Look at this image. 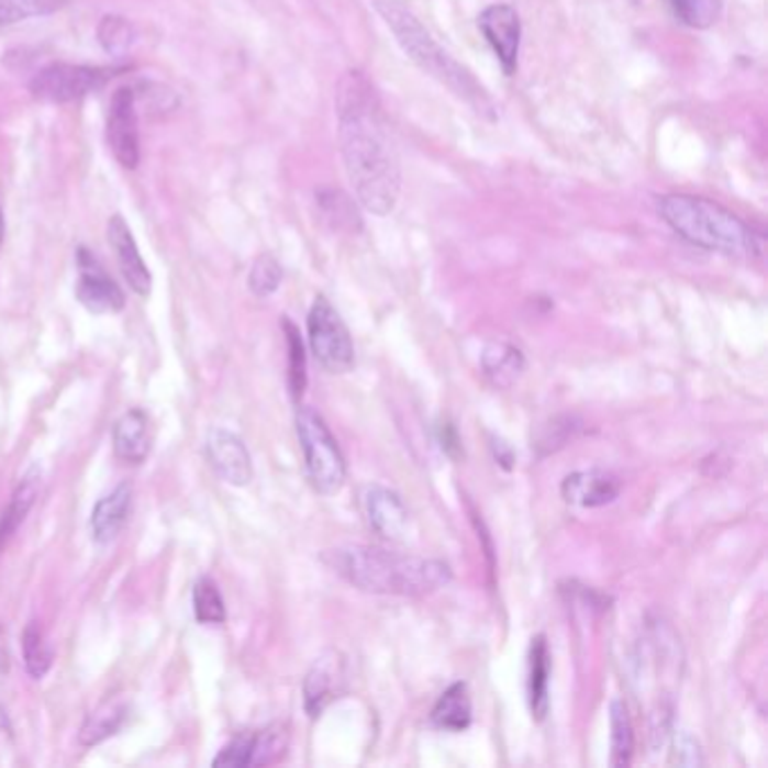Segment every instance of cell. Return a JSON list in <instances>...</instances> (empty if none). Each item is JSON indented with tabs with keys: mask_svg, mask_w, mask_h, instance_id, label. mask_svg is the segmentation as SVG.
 I'll return each mask as SVG.
<instances>
[{
	"mask_svg": "<svg viewBox=\"0 0 768 768\" xmlns=\"http://www.w3.org/2000/svg\"><path fill=\"white\" fill-rule=\"evenodd\" d=\"M343 688V663L334 652L321 656L307 671L302 686L304 710L311 719L321 716L323 710L338 697Z\"/></svg>",
	"mask_w": 768,
	"mask_h": 768,
	"instance_id": "15",
	"label": "cell"
},
{
	"mask_svg": "<svg viewBox=\"0 0 768 768\" xmlns=\"http://www.w3.org/2000/svg\"><path fill=\"white\" fill-rule=\"evenodd\" d=\"M287 744H289V737L282 726H270L266 731L255 733L251 766H266V764L278 761L285 755Z\"/></svg>",
	"mask_w": 768,
	"mask_h": 768,
	"instance_id": "33",
	"label": "cell"
},
{
	"mask_svg": "<svg viewBox=\"0 0 768 768\" xmlns=\"http://www.w3.org/2000/svg\"><path fill=\"white\" fill-rule=\"evenodd\" d=\"M703 750L694 735L688 731H676L671 742V764L679 766H703Z\"/></svg>",
	"mask_w": 768,
	"mask_h": 768,
	"instance_id": "35",
	"label": "cell"
},
{
	"mask_svg": "<svg viewBox=\"0 0 768 768\" xmlns=\"http://www.w3.org/2000/svg\"><path fill=\"white\" fill-rule=\"evenodd\" d=\"M442 446L448 450L450 456H458V454H460V437H458L456 428L450 426V424H444V426H442Z\"/></svg>",
	"mask_w": 768,
	"mask_h": 768,
	"instance_id": "37",
	"label": "cell"
},
{
	"mask_svg": "<svg viewBox=\"0 0 768 768\" xmlns=\"http://www.w3.org/2000/svg\"><path fill=\"white\" fill-rule=\"evenodd\" d=\"M319 205L323 208L325 216L336 225V229H347V231L360 229V214L347 194H343L338 190L321 192Z\"/></svg>",
	"mask_w": 768,
	"mask_h": 768,
	"instance_id": "31",
	"label": "cell"
},
{
	"mask_svg": "<svg viewBox=\"0 0 768 768\" xmlns=\"http://www.w3.org/2000/svg\"><path fill=\"white\" fill-rule=\"evenodd\" d=\"M658 212L676 235L699 248L735 257H753L759 253L750 225L710 199L667 194L660 199Z\"/></svg>",
	"mask_w": 768,
	"mask_h": 768,
	"instance_id": "3",
	"label": "cell"
},
{
	"mask_svg": "<svg viewBox=\"0 0 768 768\" xmlns=\"http://www.w3.org/2000/svg\"><path fill=\"white\" fill-rule=\"evenodd\" d=\"M583 424L579 418L575 415H557L553 420H548L546 424H541L538 431L532 437V448L536 450L538 458H546L555 450L564 448L566 444H570L579 433H581Z\"/></svg>",
	"mask_w": 768,
	"mask_h": 768,
	"instance_id": "23",
	"label": "cell"
},
{
	"mask_svg": "<svg viewBox=\"0 0 768 768\" xmlns=\"http://www.w3.org/2000/svg\"><path fill=\"white\" fill-rule=\"evenodd\" d=\"M205 454L214 471L235 487H246L253 480V460L242 437L225 428H212L205 437Z\"/></svg>",
	"mask_w": 768,
	"mask_h": 768,
	"instance_id": "11",
	"label": "cell"
},
{
	"mask_svg": "<svg viewBox=\"0 0 768 768\" xmlns=\"http://www.w3.org/2000/svg\"><path fill=\"white\" fill-rule=\"evenodd\" d=\"M126 703L107 701L98 710L90 712L79 728V744L90 748L113 737L126 721Z\"/></svg>",
	"mask_w": 768,
	"mask_h": 768,
	"instance_id": "21",
	"label": "cell"
},
{
	"mask_svg": "<svg viewBox=\"0 0 768 768\" xmlns=\"http://www.w3.org/2000/svg\"><path fill=\"white\" fill-rule=\"evenodd\" d=\"M491 448H493V456L496 460H499L508 471L514 467V454H512V448L510 444H505L503 439H491Z\"/></svg>",
	"mask_w": 768,
	"mask_h": 768,
	"instance_id": "36",
	"label": "cell"
},
{
	"mask_svg": "<svg viewBox=\"0 0 768 768\" xmlns=\"http://www.w3.org/2000/svg\"><path fill=\"white\" fill-rule=\"evenodd\" d=\"M253 737L255 733H244L231 739L223 746V750L214 757L212 766H229V768H244L251 766L253 759Z\"/></svg>",
	"mask_w": 768,
	"mask_h": 768,
	"instance_id": "34",
	"label": "cell"
},
{
	"mask_svg": "<svg viewBox=\"0 0 768 768\" xmlns=\"http://www.w3.org/2000/svg\"><path fill=\"white\" fill-rule=\"evenodd\" d=\"M192 604H194V617L201 624H223L225 622V604H223L221 591L210 577H203L197 581L194 593H192Z\"/></svg>",
	"mask_w": 768,
	"mask_h": 768,
	"instance_id": "29",
	"label": "cell"
},
{
	"mask_svg": "<svg viewBox=\"0 0 768 768\" xmlns=\"http://www.w3.org/2000/svg\"><path fill=\"white\" fill-rule=\"evenodd\" d=\"M68 5V0H0V27H10L27 19L48 16Z\"/></svg>",
	"mask_w": 768,
	"mask_h": 768,
	"instance_id": "27",
	"label": "cell"
},
{
	"mask_svg": "<svg viewBox=\"0 0 768 768\" xmlns=\"http://www.w3.org/2000/svg\"><path fill=\"white\" fill-rule=\"evenodd\" d=\"M307 330L311 352L323 370H327L330 375H345L354 368L356 356L349 330L343 323L341 313L325 296H319L313 300L307 319Z\"/></svg>",
	"mask_w": 768,
	"mask_h": 768,
	"instance_id": "6",
	"label": "cell"
},
{
	"mask_svg": "<svg viewBox=\"0 0 768 768\" xmlns=\"http://www.w3.org/2000/svg\"><path fill=\"white\" fill-rule=\"evenodd\" d=\"M282 285V266L274 255H259L251 268L248 287L255 296L266 298L276 293Z\"/></svg>",
	"mask_w": 768,
	"mask_h": 768,
	"instance_id": "32",
	"label": "cell"
},
{
	"mask_svg": "<svg viewBox=\"0 0 768 768\" xmlns=\"http://www.w3.org/2000/svg\"><path fill=\"white\" fill-rule=\"evenodd\" d=\"M115 458L126 465H143L152 450L149 418L141 409L126 411L113 426Z\"/></svg>",
	"mask_w": 768,
	"mask_h": 768,
	"instance_id": "16",
	"label": "cell"
},
{
	"mask_svg": "<svg viewBox=\"0 0 768 768\" xmlns=\"http://www.w3.org/2000/svg\"><path fill=\"white\" fill-rule=\"evenodd\" d=\"M296 431L313 489L323 496L338 493L347 480V465L325 420L309 405H300L296 413Z\"/></svg>",
	"mask_w": 768,
	"mask_h": 768,
	"instance_id": "5",
	"label": "cell"
},
{
	"mask_svg": "<svg viewBox=\"0 0 768 768\" xmlns=\"http://www.w3.org/2000/svg\"><path fill=\"white\" fill-rule=\"evenodd\" d=\"M325 564L356 589L377 596L424 598L450 581L439 559L399 555L377 546H343L325 553Z\"/></svg>",
	"mask_w": 768,
	"mask_h": 768,
	"instance_id": "2",
	"label": "cell"
},
{
	"mask_svg": "<svg viewBox=\"0 0 768 768\" xmlns=\"http://www.w3.org/2000/svg\"><path fill=\"white\" fill-rule=\"evenodd\" d=\"M38 485H41V471L38 467H32L14 489L8 510L0 514V546H3L5 541L14 534V530L25 521L27 512L34 508Z\"/></svg>",
	"mask_w": 768,
	"mask_h": 768,
	"instance_id": "22",
	"label": "cell"
},
{
	"mask_svg": "<svg viewBox=\"0 0 768 768\" xmlns=\"http://www.w3.org/2000/svg\"><path fill=\"white\" fill-rule=\"evenodd\" d=\"M622 491V480L606 469H586L570 474L561 485L566 503L577 508H604L613 503Z\"/></svg>",
	"mask_w": 768,
	"mask_h": 768,
	"instance_id": "14",
	"label": "cell"
},
{
	"mask_svg": "<svg viewBox=\"0 0 768 768\" xmlns=\"http://www.w3.org/2000/svg\"><path fill=\"white\" fill-rule=\"evenodd\" d=\"M471 716H474L471 697H469L467 683H463V681L446 688L431 712L433 726L439 731H450V733L467 731L471 726Z\"/></svg>",
	"mask_w": 768,
	"mask_h": 768,
	"instance_id": "19",
	"label": "cell"
},
{
	"mask_svg": "<svg viewBox=\"0 0 768 768\" xmlns=\"http://www.w3.org/2000/svg\"><path fill=\"white\" fill-rule=\"evenodd\" d=\"M478 27L508 77L516 73L521 51V19L510 5H489L478 16Z\"/></svg>",
	"mask_w": 768,
	"mask_h": 768,
	"instance_id": "10",
	"label": "cell"
},
{
	"mask_svg": "<svg viewBox=\"0 0 768 768\" xmlns=\"http://www.w3.org/2000/svg\"><path fill=\"white\" fill-rule=\"evenodd\" d=\"M107 237L129 287L141 298H147L152 293V274L138 251V244L133 240V233L129 231L126 221L120 214H113L109 219Z\"/></svg>",
	"mask_w": 768,
	"mask_h": 768,
	"instance_id": "12",
	"label": "cell"
},
{
	"mask_svg": "<svg viewBox=\"0 0 768 768\" xmlns=\"http://www.w3.org/2000/svg\"><path fill=\"white\" fill-rule=\"evenodd\" d=\"M98 41L109 55L122 57L135 41V30L124 16L107 14L98 25Z\"/></svg>",
	"mask_w": 768,
	"mask_h": 768,
	"instance_id": "30",
	"label": "cell"
},
{
	"mask_svg": "<svg viewBox=\"0 0 768 768\" xmlns=\"http://www.w3.org/2000/svg\"><path fill=\"white\" fill-rule=\"evenodd\" d=\"M5 240V219H3V210H0V246H3Z\"/></svg>",
	"mask_w": 768,
	"mask_h": 768,
	"instance_id": "39",
	"label": "cell"
},
{
	"mask_svg": "<svg viewBox=\"0 0 768 768\" xmlns=\"http://www.w3.org/2000/svg\"><path fill=\"white\" fill-rule=\"evenodd\" d=\"M107 143L115 160L124 169H135L141 163V131L135 111L133 88L122 86L111 96L107 115Z\"/></svg>",
	"mask_w": 768,
	"mask_h": 768,
	"instance_id": "8",
	"label": "cell"
},
{
	"mask_svg": "<svg viewBox=\"0 0 768 768\" xmlns=\"http://www.w3.org/2000/svg\"><path fill=\"white\" fill-rule=\"evenodd\" d=\"M23 660H25L27 674L36 681H41L53 667V660H55L53 647L48 641H45L43 628L36 622H30L23 631Z\"/></svg>",
	"mask_w": 768,
	"mask_h": 768,
	"instance_id": "25",
	"label": "cell"
},
{
	"mask_svg": "<svg viewBox=\"0 0 768 768\" xmlns=\"http://www.w3.org/2000/svg\"><path fill=\"white\" fill-rule=\"evenodd\" d=\"M550 647L546 636L541 634L532 641L530 647V679H527V694H530V710L536 721H544L550 710Z\"/></svg>",
	"mask_w": 768,
	"mask_h": 768,
	"instance_id": "18",
	"label": "cell"
},
{
	"mask_svg": "<svg viewBox=\"0 0 768 768\" xmlns=\"http://www.w3.org/2000/svg\"><path fill=\"white\" fill-rule=\"evenodd\" d=\"M336 115L345 174L358 203L372 214H390L401 194V167L379 96L364 73L341 77Z\"/></svg>",
	"mask_w": 768,
	"mask_h": 768,
	"instance_id": "1",
	"label": "cell"
},
{
	"mask_svg": "<svg viewBox=\"0 0 768 768\" xmlns=\"http://www.w3.org/2000/svg\"><path fill=\"white\" fill-rule=\"evenodd\" d=\"M111 73L107 68L75 66V64H51L38 70L30 81L32 98L51 104H66L81 100L100 90Z\"/></svg>",
	"mask_w": 768,
	"mask_h": 768,
	"instance_id": "7",
	"label": "cell"
},
{
	"mask_svg": "<svg viewBox=\"0 0 768 768\" xmlns=\"http://www.w3.org/2000/svg\"><path fill=\"white\" fill-rule=\"evenodd\" d=\"M611 764L622 768L631 764L634 757V724H631L628 710L622 699L611 701Z\"/></svg>",
	"mask_w": 768,
	"mask_h": 768,
	"instance_id": "24",
	"label": "cell"
},
{
	"mask_svg": "<svg viewBox=\"0 0 768 768\" xmlns=\"http://www.w3.org/2000/svg\"><path fill=\"white\" fill-rule=\"evenodd\" d=\"M480 368L496 388H510L523 375L525 358L514 345L491 343L480 356Z\"/></svg>",
	"mask_w": 768,
	"mask_h": 768,
	"instance_id": "20",
	"label": "cell"
},
{
	"mask_svg": "<svg viewBox=\"0 0 768 768\" xmlns=\"http://www.w3.org/2000/svg\"><path fill=\"white\" fill-rule=\"evenodd\" d=\"M375 8L397 36L403 53L424 73L454 90L460 100L471 104L478 113L491 115L493 104L485 93V88L474 79V75L465 66H460L454 57L439 48V43L431 36L422 21L403 5V0H375Z\"/></svg>",
	"mask_w": 768,
	"mask_h": 768,
	"instance_id": "4",
	"label": "cell"
},
{
	"mask_svg": "<svg viewBox=\"0 0 768 768\" xmlns=\"http://www.w3.org/2000/svg\"><path fill=\"white\" fill-rule=\"evenodd\" d=\"M674 16L692 30L712 27L724 12V0H669Z\"/></svg>",
	"mask_w": 768,
	"mask_h": 768,
	"instance_id": "26",
	"label": "cell"
},
{
	"mask_svg": "<svg viewBox=\"0 0 768 768\" xmlns=\"http://www.w3.org/2000/svg\"><path fill=\"white\" fill-rule=\"evenodd\" d=\"M282 330L287 336V349H289V390L291 397L298 401L307 388V354H304V343L300 338L298 327L285 319Z\"/></svg>",
	"mask_w": 768,
	"mask_h": 768,
	"instance_id": "28",
	"label": "cell"
},
{
	"mask_svg": "<svg viewBox=\"0 0 768 768\" xmlns=\"http://www.w3.org/2000/svg\"><path fill=\"white\" fill-rule=\"evenodd\" d=\"M77 300L93 313H118L124 309V291L118 287V282L107 274V268L100 264V259L86 251H77Z\"/></svg>",
	"mask_w": 768,
	"mask_h": 768,
	"instance_id": "9",
	"label": "cell"
},
{
	"mask_svg": "<svg viewBox=\"0 0 768 768\" xmlns=\"http://www.w3.org/2000/svg\"><path fill=\"white\" fill-rule=\"evenodd\" d=\"M133 501V489L129 482L118 485L109 496L96 505L93 514H90V536L98 544H111V541L120 534L124 527Z\"/></svg>",
	"mask_w": 768,
	"mask_h": 768,
	"instance_id": "17",
	"label": "cell"
},
{
	"mask_svg": "<svg viewBox=\"0 0 768 768\" xmlns=\"http://www.w3.org/2000/svg\"><path fill=\"white\" fill-rule=\"evenodd\" d=\"M364 508L370 527L379 536L388 541H401L405 532H409L411 514L397 491L381 485H370L364 491Z\"/></svg>",
	"mask_w": 768,
	"mask_h": 768,
	"instance_id": "13",
	"label": "cell"
},
{
	"mask_svg": "<svg viewBox=\"0 0 768 768\" xmlns=\"http://www.w3.org/2000/svg\"><path fill=\"white\" fill-rule=\"evenodd\" d=\"M0 671H8V647L3 628H0Z\"/></svg>",
	"mask_w": 768,
	"mask_h": 768,
	"instance_id": "38",
	"label": "cell"
}]
</instances>
